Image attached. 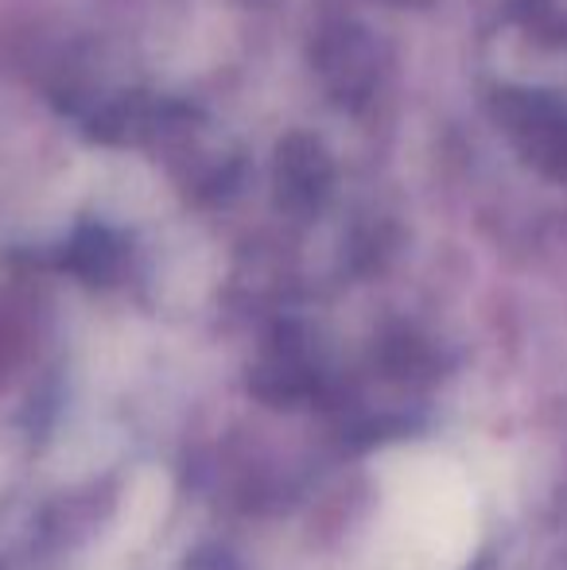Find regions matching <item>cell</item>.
Listing matches in <instances>:
<instances>
[{
    "mask_svg": "<svg viewBox=\"0 0 567 570\" xmlns=\"http://www.w3.org/2000/svg\"><path fill=\"white\" fill-rule=\"evenodd\" d=\"M373 570H462L478 543V504L467 473L439 451L409 446L381 458Z\"/></svg>",
    "mask_w": 567,
    "mask_h": 570,
    "instance_id": "6da1fadb",
    "label": "cell"
},
{
    "mask_svg": "<svg viewBox=\"0 0 567 570\" xmlns=\"http://www.w3.org/2000/svg\"><path fill=\"white\" fill-rule=\"evenodd\" d=\"M493 117L514 148L545 175H567V109L540 90H501Z\"/></svg>",
    "mask_w": 567,
    "mask_h": 570,
    "instance_id": "7a4b0ae2",
    "label": "cell"
},
{
    "mask_svg": "<svg viewBox=\"0 0 567 570\" xmlns=\"http://www.w3.org/2000/svg\"><path fill=\"white\" fill-rule=\"evenodd\" d=\"M315 67L323 86L339 101H365L378 78V59L362 28L354 23H334L319 36L315 43Z\"/></svg>",
    "mask_w": 567,
    "mask_h": 570,
    "instance_id": "3957f363",
    "label": "cell"
},
{
    "mask_svg": "<svg viewBox=\"0 0 567 570\" xmlns=\"http://www.w3.org/2000/svg\"><path fill=\"white\" fill-rule=\"evenodd\" d=\"M273 175H276V187H281L284 203L311 206L326 195L334 167L319 140H311V136H287L281 148H276Z\"/></svg>",
    "mask_w": 567,
    "mask_h": 570,
    "instance_id": "277c9868",
    "label": "cell"
}]
</instances>
